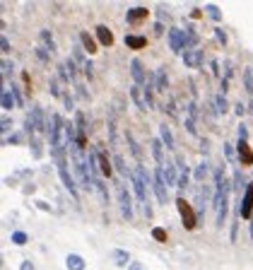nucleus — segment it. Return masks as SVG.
Listing matches in <instances>:
<instances>
[{
  "label": "nucleus",
  "mask_w": 253,
  "mask_h": 270,
  "mask_svg": "<svg viewBox=\"0 0 253 270\" xmlns=\"http://www.w3.org/2000/svg\"><path fill=\"white\" fill-rule=\"evenodd\" d=\"M27 118L31 121V126H34V130H36V133H46V130H48L46 114H43V108L39 106V104H36V106H31V111H29Z\"/></svg>",
  "instance_id": "6e6552de"
},
{
  "label": "nucleus",
  "mask_w": 253,
  "mask_h": 270,
  "mask_svg": "<svg viewBox=\"0 0 253 270\" xmlns=\"http://www.w3.org/2000/svg\"><path fill=\"white\" fill-rule=\"evenodd\" d=\"M58 166V176H60V184L65 186V190L72 196V200H80V190H77V181L70 176V169H68V162L56 164Z\"/></svg>",
  "instance_id": "7ed1b4c3"
},
{
  "label": "nucleus",
  "mask_w": 253,
  "mask_h": 270,
  "mask_svg": "<svg viewBox=\"0 0 253 270\" xmlns=\"http://www.w3.org/2000/svg\"><path fill=\"white\" fill-rule=\"evenodd\" d=\"M237 234H239V220H234V224H232V234H229V239H232V242H237Z\"/></svg>",
  "instance_id": "3c124183"
},
{
  "label": "nucleus",
  "mask_w": 253,
  "mask_h": 270,
  "mask_svg": "<svg viewBox=\"0 0 253 270\" xmlns=\"http://www.w3.org/2000/svg\"><path fill=\"white\" fill-rule=\"evenodd\" d=\"M183 66L186 68H203V51H183Z\"/></svg>",
  "instance_id": "f3484780"
},
{
  "label": "nucleus",
  "mask_w": 253,
  "mask_h": 270,
  "mask_svg": "<svg viewBox=\"0 0 253 270\" xmlns=\"http://www.w3.org/2000/svg\"><path fill=\"white\" fill-rule=\"evenodd\" d=\"M162 140L159 138H152L150 140V148H152V157H155V162H157V166H162L164 164V150H162Z\"/></svg>",
  "instance_id": "4be33fe9"
},
{
  "label": "nucleus",
  "mask_w": 253,
  "mask_h": 270,
  "mask_svg": "<svg viewBox=\"0 0 253 270\" xmlns=\"http://www.w3.org/2000/svg\"><path fill=\"white\" fill-rule=\"evenodd\" d=\"M249 111H251V114H253V99H251V102H249Z\"/></svg>",
  "instance_id": "e2e57ef3"
},
{
  "label": "nucleus",
  "mask_w": 253,
  "mask_h": 270,
  "mask_svg": "<svg viewBox=\"0 0 253 270\" xmlns=\"http://www.w3.org/2000/svg\"><path fill=\"white\" fill-rule=\"evenodd\" d=\"M72 87H75V92H77V96H80V99H84V102H89V90H87V84H84V80H77L75 84H72Z\"/></svg>",
  "instance_id": "e433bc0d"
},
{
  "label": "nucleus",
  "mask_w": 253,
  "mask_h": 270,
  "mask_svg": "<svg viewBox=\"0 0 253 270\" xmlns=\"http://www.w3.org/2000/svg\"><path fill=\"white\" fill-rule=\"evenodd\" d=\"M237 157H239V162L244 164V166L253 164V150L249 148L246 140H239V142H237Z\"/></svg>",
  "instance_id": "2eb2a0df"
},
{
  "label": "nucleus",
  "mask_w": 253,
  "mask_h": 270,
  "mask_svg": "<svg viewBox=\"0 0 253 270\" xmlns=\"http://www.w3.org/2000/svg\"><path fill=\"white\" fill-rule=\"evenodd\" d=\"M205 176H208V162H200L196 169H193V178H196V181H205Z\"/></svg>",
  "instance_id": "4c0bfd02"
},
{
  "label": "nucleus",
  "mask_w": 253,
  "mask_h": 270,
  "mask_svg": "<svg viewBox=\"0 0 253 270\" xmlns=\"http://www.w3.org/2000/svg\"><path fill=\"white\" fill-rule=\"evenodd\" d=\"M215 39H217L220 46H227V44H229V36H227V32L222 27H215Z\"/></svg>",
  "instance_id": "a19ab883"
},
{
  "label": "nucleus",
  "mask_w": 253,
  "mask_h": 270,
  "mask_svg": "<svg viewBox=\"0 0 253 270\" xmlns=\"http://www.w3.org/2000/svg\"><path fill=\"white\" fill-rule=\"evenodd\" d=\"M29 150H31V157H34V160H41V142H39L36 135L29 138Z\"/></svg>",
  "instance_id": "473e14b6"
},
{
  "label": "nucleus",
  "mask_w": 253,
  "mask_h": 270,
  "mask_svg": "<svg viewBox=\"0 0 253 270\" xmlns=\"http://www.w3.org/2000/svg\"><path fill=\"white\" fill-rule=\"evenodd\" d=\"M75 128H77V140H75V145L80 152L87 150V116H84L82 111H75Z\"/></svg>",
  "instance_id": "20e7f679"
},
{
  "label": "nucleus",
  "mask_w": 253,
  "mask_h": 270,
  "mask_svg": "<svg viewBox=\"0 0 253 270\" xmlns=\"http://www.w3.org/2000/svg\"><path fill=\"white\" fill-rule=\"evenodd\" d=\"M152 239L159 244H164L167 242V230H164V227H155V230H152Z\"/></svg>",
  "instance_id": "37998d69"
},
{
  "label": "nucleus",
  "mask_w": 253,
  "mask_h": 270,
  "mask_svg": "<svg viewBox=\"0 0 253 270\" xmlns=\"http://www.w3.org/2000/svg\"><path fill=\"white\" fill-rule=\"evenodd\" d=\"M167 41H169V48L174 54H183L186 51V32L179 27H171L167 34Z\"/></svg>",
  "instance_id": "39448f33"
},
{
  "label": "nucleus",
  "mask_w": 253,
  "mask_h": 270,
  "mask_svg": "<svg viewBox=\"0 0 253 270\" xmlns=\"http://www.w3.org/2000/svg\"><path fill=\"white\" fill-rule=\"evenodd\" d=\"M94 39H97V36H89V32H84V29L80 32V41H82V48L87 51V56H94V54H97L99 44Z\"/></svg>",
  "instance_id": "6ab92c4d"
},
{
  "label": "nucleus",
  "mask_w": 253,
  "mask_h": 270,
  "mask_svg": "<svg viewBox=\"0 0 253 270\" xmlns=\"http://www.w3.org/2000/svg\"><path fill=\"white\" fill-rule=\"evenodd\" d=\"M128 270H145V266H142V263H138V260H133V263L128 266Z\"/></svg>",
  "instance_id": "bf43d9fd"
},
{
  "label": "nucleus",
  "mask_w": 253,
  "mask_h": 270,
  "mask_svg": "<svg viewBox=\"0 0 253 270\" xmlns=\"http://www.w3.org/2000/svg\"><path fill=\"white\" fill-rule=\"evenodd\" d=\"M116 193H118V205H121V215H123V220H133V200H130L128 188L121 184V186L116 188Z\"/></svg>",
  "instance_id": "1a4fd4ad"
},
{
  "label": "nucleus",
  "mask_w": 253,
  "mask_h": 270,
  "mask_svg": "<svg viewBox=\"0 0 253 270\" xmlns=\"http://www.w3.org/2000/svg\"><path fill=\"white\" fill-rule=\"evenodd\" d=\"M225 157H227V162H234V160H239V157H237V150H234V145H232V142H225Z\"/></svg>",
  "instance_id": "c03bdc74"
},
{
  "label": "nucleus",
  "mask_w": 253,
  "mask_h": 270,
  "mask_svg": "<svg viewBox=\"0 0 253 270\" xmlns=\"http://www.w3.org/2000/svg\"><path fill=\"white\" fill-rule=\"evenodd\" d=\"M65 266H68V270H84V258L80 256V254H68V258H65Z\"/></svg>",
  "instance_id": "a878e982"
},
{
  "label": "nucleus",
  "mask_w": 253,
  "mask_h": 270,
  "mask_svg": "<svg viewBox=\"0 0 253 270\" xmlns=\"http://www.w3.org/2000/svg\"><path fill=\"white\" fill-rule=\"evenodd\" d=\"M111 160H113V169H116V172H118L121 176H126L128 181H130V176H133V172H130V169L126 166V162H123V157H121L118 152H113V154H111Z\"/></svg>",
  "instance_id": "5701e85b"
},
{
  "label": "nucleus",
  "mask_w": 253,
  "mask_h": 270,
  "mask_svg": "<svg viewBox=\"0 0 253 270\" xmlns=\"http://www.w3.org/2000/svg\"><path fill=\"white\" fill-rule=\"evenodd\" d=\"M10 239H12V244H17V246H24L29 236L24 234V232H12V234H10Z\"/></svg>",
  "instance_id": "79ce46f5"
},
{
  "label": "nucleus",
  "mask_w": 253,
  "mask_h": 270,
  "mask_svg": "<svg viewBox=\"0 0 253 270\" xmlns=\"http://www.w3.org/2000/svg\"><path fill=\"white\" fill-rule=\"evenodd\" d=\"M142 208H145V217H147V220H150V217H155V215H152V205H150V202H145Z\"/></svg>",
  "instance_id": "4d7b16f0"
},
{
  "label": "nucleus",
  "mask_w": 253,
  "mask_h": 270,
  "mask_svg": "<svg viewBox=\"0 0 253 270\" xmlns=\"http://www.w3.org/2000/svg\"><path fill=\"white\" fill-rule=\"evenodd\" d=\"M128 260H130V256H128L126 248H113V263H116L118 268H126V266H130Z\"/></svg>",
  "instance_id": "bb28decb"
},
{
  "label": "nucleus",
  "mask_w": 253,
  "mask_h": 270,
  "mask_svg": "<svg viewBox=\"0 0 253 270\" xmlns=\"http://www.w3.org/2000/svg\"><path fill=\"white\" fill-rule=\"evenodd\" d=\"M19 270H34V263H31V260H22Z\"/></svg>",
  "instance_id": "13d9d810"
},
{
  "label": "nucleus",
  "mask_w": 253,
  "mask_h": 270,
  "mask_svg": "<svg viewBox=\"0 0 253 270\" xmlns=\"http://www.w3.org/2000/svg\"><path fill=\"white\" fill-rule=\"evenodd\" d=\"M2 80L12 82V60H7V58H2Z\"/></svg>",
  "instance_id": "58836bf2"
},
{
  "label": "nucleus",
  "mask_w": 253,
  "mask_h": 270,
  "mask_svg": "<svg viewBox=\"0 0 253 270\" xmlns=\"http://www.w3.org/2000/svg\"><path fill=\"white\" fill-rule=\"evenodd\" d=\"M10 90H12L14 99H17V106H24V96H22V92H19V87H17V82L12 80V84H10Z\"/></svg>",
  "instance_id": "a18cd8bd"
},
{
  "label": "nucleus",
  "mask_w": 253,
  "mask_h": 270,
  "mask_svg": "<svg viewBox=\"0 0 253 270\" xmlns=\"http://www.w3.org/2000/svg\"><path fill=\"white\" fill-rule=\"evenodd\" d=\"M2 135H5V138L10 135V118H7V116H2Z\"/></svg>",
  "instance_id": "603ef678"
},
{
  "label": "nucleus",
  "mask_w": 253,
  "mask_h": 270,
  "mask_svg": "<svg viewBox=\"0 0 253 270\" xmlns=\"http://www.w3.org/2000/svg\"><path fill=\"white\" fill-rule=\"evenodd\" d=\"M176 210H179V215H181V224L186 230H196L198 227V212L191 208V202L186 200L183 196L176 198Z\"/></svg>",
  "instance_id": "f03ea898"
},
{
  "label": "nucleus",
  "mask_w": 253,
  "mask_h": 270,
  "mask_svg": "<svg viewBox=\"0 0 253 270\" xmlns=\"http://www.w3.org/2000/svg\"><path fill=\"white\" fill-rule=\"evenodd\" d=\"M159 140H162L169 150L176 148V142H174V133H171V128H169L167 123H162V126H159Z\"/></svg>",
  "instance_id": "393cba45"
},
{
  "label": "nucleus",
  "mask_w": 253,
  "mask_h": 270,
  "mask_svg": "<svg viewBox=\"0 0 253 270\" xmlns=\"http://www.w3.org/2000/svg\"><path fill=\"white\" fill-rule=\"evenodd\" d=\"M150 84L155 87L157 92H167V84H169V75H167V68L159 66L155 72H150Z\"/></svg>",
  "instance_id": "f8f14e48"
},
{
  "label": "nucleus",
  "mask_w": 253,
  "mask_h": 270,
  "mask_svg": "<svg viewBox=\"0 0 253 270\" xmlns=\"http://www.w3.org/2000/svg\"><path fill=\"white\" fill-rule=\"evenodd\" d=\"M94 36H97V44H101V46H111L113 44V32L106 24H97Z\"/></svg>",
  "instance_id": "a211bd4d"
},
{
  "label": "nucleus",
  "mask_w": 253,
  "mask_h": 270,
  "mask_svg": "<svg viewBox=\"0 0 253 270\" xmlns=\"http://www.w3.org/2000/svg\"><path fill=\"white\" fill-rule=\"evenodd\" d=\"M215 208H217V227L225 224V217L229 212V181H227V174H225V166L215 169Z\"/></svg>",
  "instance_id": "f257e3e1"
},
{
  "label": "nucleus",
  "mask_w": 253,
  "mask_h": 270,
  "mask_svg": "<svg viewBox=\"0 0 253 270\" xmlns=\"http://www.w3.org/2000/svg\"><path fill=\"white\" fill-rule=\"evenodd\" d=\"M97 162H99V172L104 178H111L113 176V160H109V152L104 148H97Z\"/></svg>",
  "instance_id": "9b49d317"
},
{
  "label": "nucleus",
  "mask_w": 253,
  "mask_h": 270,
  "mask_svg": "<svg viewBox=\"0 0 253 270\" xmlns=\"http://www.w3.org/2000/svg\"><path fill=\"white\" fill-rule=\"evenodd\" d=\"M12 106H17V99H14L12 90H10V87H5V90H2V108H5V111H10Z\"/></svg>",
  "instance_id": "c85d7f7f"
},
{
  "label": "nucleus",
  "mask_w": 253,
  "mask_h": 270,
  "mask_svg": "<svg viewBox=\"0 0 253 270\" xmlns=\"http://www.w3.org/2000/svg\"><path fill=\"white\" fill-rule=\"evenodd\" d=\"M34 54L39 56V60H41L43 66H46V63H48V60H51V54H48V51H43L41 46H36V48H34Z\"/></svg>",
  "instance_id": "49530a36"
},
{
  "label": "nucleus",
  "mask_w": 253,
  "mask_h": 270,
  "mask_svg": "<svg viewBox=\"0 0 253 270\" xmlns=\"http://www.w3.org/2000/svg\"><path fill=\"white\" fill-rule=\"evenodd\" d=\"M205 14L210 17L212 22H222V10L217 5H205Z\"/></svg>",
  "instance_id": "c9c22d12"
},
{
  "label": "nucleus",
  "mask_w": 253,
  "mask_h": 270,
  "mask_svg": "<svg viewBox=\"0 0 253 270\" xmlns=\"http://www.w3.org/2000/svg\"><path fill=\"white\" fill-rule=\"evenodd\" d=\"M157 17H159L162 24H167L169 22V12H164V8H157Z\"/></svg>",
  "instance_id": "8fccbe9b"
},
{
  "label": "nucleus",
  "mask_w": 253,
  "mask_h": 270,
  "mask_svg": "<svg viewBox=\"0 0 253 270\" xmlns=\"http://www.w3.org/2000/svg\"><path fill=\"white\" fill-rule=\"evenodd\" d=\"M106 130H109V145L116 148V142H118V130H116V116H113V114L106 116Z\"/></svg>",
  "instance_id": "b1692460"
},
{
  "label": "nucleus",
  "mask_w": 253,
  "mask_h": 270,
  "mask_svg": "<svg viewBox=\"0 0 253 270\" xmlns=\"http://www.w3.org/2000/svg\"><path fill=\"white\" fill-rule=\"evenodd\" d=\"M249 184H244V174L241 169H234V193H244Z\"/></svg>",
  "instance_id": "f704fd0d"
},
{
  "label": "nucleus",
  "mask_w": 253,
  "mask_h": 270,
  "mask_svg": "<svg viewBox=\"0 0 253 270\" xmlns=\"http://www.w3.org/2000/svg\"><path fill=\"white\" fill-rule=\"evenodd\" d=\"M130 75H133V80H135V87H140V90H145V87L150 84V75L145 72L140 58H133V60H130Z\"/></svg>",
  "instance_id": "0eeeda50"
},
{
  "label": "nucleus",
  "mask_w": 253,
  "mask_h": 270,
  "mask_svg": "<svg viewBox=\"0 0 253 270\" xmlns=\"http://www.w3.org/2000/svg\"><path fill=\"white\" fill-rule=\"evenodd\" d=\"M237 133H239V140H246L249 138V128H246V123L239 121V126H237Z\"/></svg>",
  "instance_id": "de8ad7c7"
},
{
  "label": "nucleus",
  "mask_w": 253,
  "mask_h": 270,
  "mask_svg": "<svg viewBox=\"0 0 253 270\" xmlns=\"http://www.w3.org/2000/svg\"><path fill=\"white\" fill-rule=\"evenodd\" d=\"M36 208L43 210V212H53V210H51V205H48V202H43V200H36Z\"/></svg>",
  "instance_id": "864d4df0"
},
{
  "label": "nucleus",
  "mask_w": 253,
  "mask_h": 270,
  "mask_svg": "<svg viewBox=\"0 0 253 270\" xmlns=\"http://www.w3.org/2000/svg\"><path fill=\"white\" fill-rule=\"evenodd\" d=\"M152 188H155V198L159 205H167V184H164V178H162V166H157L155 169V184H152Z\"/></svg>",
  "instance_id": "9d476101"
},
{
  "label": "nucleus",
  "mask_w": 253,
  "mask_h": 270,
  "mask_svg": "<svg viewBox=\"0 0 253 270\" xmlns=\"http://www.w3.org/2000/svg\"><path fill=\"white\" fill-rule=\"evenodd\" d=\"M210 68H212V72L220 78V63H217V58H212V60H210Z\"/></svg>",
  "instance_id": "5fc2aeb1"
},
{
  "label": "nucleus",
  "mask_w": 253,
  "mask_h": 270,
  "mask_svg": "<svg viewBox=\"0 0 253 270\" xmlns=\"http://www.w3.org/2000/svg\"><path fill=\"white\" fill-rule=\"evenodd\" d=\"M155 34H157V36H162V34H164V24H162V22H157V24H155Z\"/></svg>",
  "instance_id": "052dcab7"
},
{
  "label": "nucleus",
  "mask_w": 253,
  "mask_h": 270,
  "mask_svg": "<svg viewBox=\"0 0 253 270\" xmlns=\"http://www.w3.org/2000/svg\"><path fill=\"white\" fill-rule=\"evenodd\" d=\"M126 46L128 48H133V51H140L147 46V36H142V34H126Z\"/></svg>",
  "instance_id": "aec40b11"
},
{
  "label": "nucleus",
  "mask_w": 253,
  "mask_h": 270,
  "mask_svg": "<svg viewBox=\"0 0 253 270\" xmlns=\"http://www.w3.org/2000/svg\"><path fill=\"white\" fill-rule=\"evenodd\" d=\"M0 51H2V56L10 54V41H7V36H5V34L0 36Z\"/></svg>",
  "instance_id": "09e8293b"
},
{
  "label": "nucleus",
  "mask_w": 253,
  "mask_h": 270,
  "mask_svg": "<svg viewBox=\"0 0 253 270\" xmlns=\"http://www.w3.org/2000/svg\"><path fill=\"white\" fill-rule=\"evenodd\" d=\"M39 39H41V44L46 46V48H48V51H51V54L56 51V44H53V34H51L48 29H41V32H39Z\"/></svg>",
  "instance_id": "c756f323"
},
{
  "label": "nucleus",
  "mask_w": 253,
  "mask_h": 270,
  "mask_svg": "<svg viewBox=\"0 0 253 270\" xmlns=\"http://www.w3.org/2000/svg\"><path fill=\"white\" fill-rule=\"evenodd\" d=\"M212 102H215V106H217V114H227V108H229V104H227V94H215L212 96Z\"/></svg>",
  "instance_id": "72a5a7b5"
},
{
  "label": "nucleus",
  "mask_w": 253,
  "mask_h": 270,
  "mask_svg": "<svg viewBox=\"0 0 253 270\" xmlns=\"http://www.w3.org/2000/svg\"><path fill=\"white\" fill-rule=\"evenodd\" d=\"M48 90H51V94L56 96V99H63V94H65V92L60 90V78H58V75H53V78L48 80Z\"/></svg>",
  "instance_id": "7c9ffc66"
},
{
  "label": "nucleus",
  "mask_w": 253,
  "mask_h": 270,
  "mask_svg": "<svg viewBox=\"0 0 253 270\" xmlns=\"http://www.w3.org/2000/svg\"><path fill=\"white\" fill-rule=\"evenodd\" d=\"M147 17H150V12H147V8H128L126 12V22L128 24H142V22H147Z\"/></svg>",
  "instance_id": "ddd939ff"
},
{
  "label": "nucleus",
  "mask_w": 253,
  "mask_h": 270,
  "mask_svg": "<svg viewBox=\"0 0 253 270\" xmlns=\"http://www.w3.org/2000/svg\"><path fill=\"white\" fill-rule=\"evenodd\" d=\"M63 106H65V111H75V94H72L70 90L63 94Z\"/></svg>",
  "instance_id": "ea45409f"
},
{
  "label": "nucleus",
  "mask_w": 253,
  "mask_h": 270,
  "mask_svg": "<svg viewBox=\"0 0 253 270\" xmlns=\"http://www.w3.org/2000/svg\"><path fill=\"white\" fill-rule=\"evenodd\" d=\"M22 80L27 82V87H31V80H29V72H27V70H24V72H22Z\"/></svg>",
  "instance_id": "680f3d73"
},
{
  "label": "nucleus",
  "mask_w": 253,
  "mask_h": 270,
  "mask_svg": "<svg viewBox=\"0 0 253 270\" xmlns=\"http://www.w3.org/2000/svg\"><path fill=\"white\" fill-rule=\"evenodd\" d=\"M130 99H133V104L140 108V111H147V108H150L147 102H145V92H142L140 87H135V84L130 87Z\"/></svg>",
  "instance_id": "412c9836"
},
{
  "label": "nucleus",
  "mask_w": 253,
  "mask_h": 270,
  "mask_svg": "<svg viewBox=\"0 0 253 270\" xmlns=\"http://www.w3.org/2000/svg\"><path fill=\"white\" fill-rule=\"evenodd\" d=\"M130 184H133V190H135V198L142 200V205H145V202H147V186H145V181L140 178L138 172H133V176H130Z\"/></svg>",
  "instance_id": "4468645a"
},
{
  "label": "nucleus",
  "mask_w": 253,
  "mask_h": 270,
  "mask_svg": "<svg viewBox=\"0 0 253 270\" xmlns=\"http://www.w3.org/2000/svg\"><path fill=\"white\" fill-rule=\"evenodd\" d=\"M239 217H244V220L253 217V181H249V186H246V190H244V196L239 200Z\"/></svg>",
  "instance_id": "423d86ee"
},
{
  "label": "nucleus",
  "mask_w": 253,
  "mask_h": 270,
  "mask_svg": "<svg viewBox=\"0 0 253 270\" xmlns=\"http://www.w3.org/2000/svg\"><path fill=\"white\" fill-rule=\"evenodd\" d=\"M244 90L253 96V68L251 66L244 68Z\"/></svg>",
  "instance_id": "2f4dec72"
},
{
  "label": "nucleus",
  "mask_w": 253,
  "mask_h": 270,
  "mask_svg": "<svg viewBox=\"0 0 253 270\" xmlns=\"http://www.w3.org/2000/svg\"><path fill=\"white\" fill-rule=\"evenodd\" d=\"M162 178L167 186H179V174L174 169V162H164L162 164Z\"/></svg>",
  "instance_id": "dca6fc26"
},
{
  "label": "nucleus",
  "mask_w": 253,
  "mask_h": 270,
  "mask_svg": "<svg viewBox=\"0 0 253 270\" xmlns=\"http://www.w3.org/2000/svg\"><path fill=\"white\" fill-rule=\"evenodd\" d=\"M126 142H128V148H130V154L138 160V164H140V160H142V150H140V145H138V140L133 138V135L128 133L126 135Z\"/></svg>",
  "instance_id": "cd10ccee"
},
{
  "label": "nucleus",
  "mask_w": 253,
  "mask_h": 270,
  "mask_svg": "<svg viewBox=\"0 0 253 270\" xmlns=\"http://www.w3.org/2000/svg\"><path fill=\"white\" fill-rule=\"evenodd\" d=\"M234 114H237V116H244V114H246V106H244V104H237V106H234Z\"/></svg>",
  "instance_id": "6e6d98bb"
}]
</instances>
